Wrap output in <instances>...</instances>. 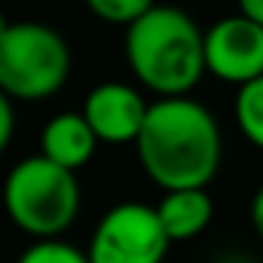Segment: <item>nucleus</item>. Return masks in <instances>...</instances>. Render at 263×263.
I'll return each mask as SVG.
<instances>
[{"mask_svg":"<svg viewBox=\"0 0 263 263\" xmlns=\"http://www.w3.org/2000/svg\"><path fill=\"white\" fill-rule=\"evenodd\" d=\"M147 110L150 104L144 101L141 89L120 80L98 83L83 101V117L101 144H135L144 129Z\"/></svg>","mask_w":263,"mask_h":263,"instance_id":"obj_7","label":"nucleus"},{"mask_svg":"<svg viewBox=\"0 0 263 263\" xmlns=\"http://www.w3.org/2000/svg\"><path fill=\"white\" fill-rule=\"evenodd\" d=\"M223 263H251V260H242V257H227Z\"/></svg>","mask_w":263,"mask_h":263,"instance_id":"obj_17","label":"nucleus"},{"mask_svg":"<svg viewBox=\"0 0 263 263\" xmlns=\"http://www.w3.org/2000/svg\"><path fill=\"white\" fill-rule=\"evenodd\" d=\"M248 217H251V227L254 233L263 239V187L251 196V205H248Z\"/></svg>","mask_w":263,"mask_h":263,"instance_id":"obj_14","label":"nucleus"},{"mask_svg":"<svg viewBox=\"0 0 263 263\" xmlns=\"http://www.w3.org/2000/svg\"><path fill=\"white\" fill-rule=\"evenodd\" d=\"M156 214L175 242H190L202 236L214 217V202L208 196V187H190V190H168L156 202Z\"/></svg>","mask_w":263,"mask_h":263,"instance_id":"obj_9","label":"nucleus"},{"mask_svg":"<svg viewBox=\"0 0 263 263\" xmlns=\"http://www.w3.org/2000/svg\"><path fill=\"white\" fill-rule=\"evenodd\" d=\"M153 6H156V0H86V9L98 22H104V25H123V28L135 25Z\"/></svg>","mask_w":263,"mask_h":263,"instance_id":"obj_11","label":"nucleus"},{"mask_svg":"<svg viewBox=\"0 0 263 263\" xmlns=\"http://www.w3.org/2000/svg\"><path fill=\"white\" fill-rule=\"evenodd\" d=\"M239 12H245L248 18L263 25V0H239Z\"/></svg>","mask_w":263,"mask_h":263,"instance_id":"obj_15","label":"nucleus"},{"mask_svg":"<svg viewBox=\"0 0 263 263\" xmlns=\"http://www.w3.org/2000/svg\"><path fill=\"white\" fill-rule=\"evenodd\" d=\"M15 263H92L86 251H80L77 245H70L65 239H40L31 242Z\"/></svg>","mask_w":263,"mask_h":263,"instance_id":"obj_12","label":"nucleus"},{"mask_svg":"<svg viewBox=\"0 0 263 263\" xmlns=\"http://www.w3.org/2000/svg\"><path fill=\"white\" fill-rule=\"evenodd\" d=\"M98 135L92 132L83 110H62L40 132V153L67 172H80L98 150Z\"/></svg>","mask_w":263,"mask_h":263,"instance_id":"obj_8","label":"nucleus"},{"mask_svg":"<svg viewBox=\"0 0 263 263\" xmlns=\"http://www.w3.org/2000/svg\"><path fill=\"white\" fill-rule=\"evenodd\" d=\"M144 175L162 190L208 187L220 168L223 138L214 114L190 95L156 98L135 141Z\"/></svg>","mask_w":263,"mask_h":263,"instance_id":"obj_1","label":"nucleus"},{"mask_svg":"<svg viewBox=\"0 0 263 263\" xmlns=\"http://www.w3.org/2000/svg\"><path fill=\"white\" fill-rule=\"evenodd\" d=\"M15 135V110H12V98L0 92V153L9 147Z\"/></svg>","mask_w":263,"mask_h":263,"instance_id":"obj_13","label":"nucleus"},{"mask_svg":"<svg viewBox=\"0 0 263 263\" xmlns=\"http://www.w3.org/2000/svg\"><path fill=\"white\" fill-rule=\"evenodd\" d=\"M80 181L43 153L18 159L3 178V211L34 242L62 239L80 214Z\"/></svg>","mask_w":263,"mask_h":263,"instance_id":"obj_3","label":"nucleus"},{"mask_svg":"<svg viewBox=\"0 0 263 263\" xmlns=\"http://www.w3.org/2000/svg\"><path fill=\"white\" fill-rule=\"evenodd\" d=\"M233 114H236V126L245 135V141L263 150V77L239 86Z\"/></svg>","mask_w":263,"mask_h":263,"instance_id":"obj_10","label":"nucleus"},{"mask_svg":"<svg viewBox=\"0 0 263 263\" xmlns=\"http://www.w3.org/2000/svg\"><path fill=\"white\" fill-rule=\"evenodd\" d=\"M9 25H12V22H9V18H6V15H3V12H0V37H3V34H6V28H9Z\"/></svg>","mask_w":263,"mask_h":263,"instance_id":"obj_16","label":"nucleus"},{"mask_svg":"<svg viewBox=\"0 0 263 263\" xmlns=\"http://www.w3.org/2000/svg\"><path fill=\"white\" fill-rule=\"evenodd\" d=\"M205 70L233 86L263 77V25L245 12L217 18L205 31Z\"/></svg>","mask_w":263,"mask_h":263,"instance_id":"obj_6","label":"nucleus"},{"mask_svg":"<svg viewBox=\"0 0 263 263\" xmlns=\"http://www.w3.org/2000/svg\"><path fill=\"white\" fill-rule=\"evenodd\" d=\"M70 46L43 22H12L0 37V92L12 101H46L70 77Z\"/></svg>","mask_w":263,"mask_h":263,"instance_id":"obj_4","label":"nucleus"},{"mask_svg":"<svg viewBox=\"0 0 263 263\" xmlns=\"http://www.w3.org/2000/svg\"><path fill=\"white\" fill-rule=\"evenodd\" d=\"M126 62L135 80L156 98L196 89L205 70V31L181 6L156 3L126 28Z\"/></svg>","mask_w":263,"mask_h":263,"instance_id":"obj_2","label":"nucleus"},{"mask_svg":"<svg viewBox=\"0 0 263 263\" xmlns=\"http://www.w3.org/2000/svg\"><path fill=\"white\" fill-rule=\"evenodd\" d=\"M172 239L156 214V205L120 202L107 208L86 245L92 263H165Z\"/></svg>","mask_w":263,"mask_h":263,"instance_id":"obj_5","label":"nucleus"}]
</instances>
